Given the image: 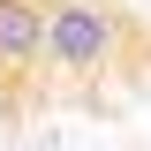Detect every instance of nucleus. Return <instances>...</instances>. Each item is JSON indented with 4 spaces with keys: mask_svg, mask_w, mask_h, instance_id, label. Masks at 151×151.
Here are the masks:
<instances>
[{
    "mask_svg": "<svg viewBox=\"0 0 151 151\" xmlns=\"http://www.w3.org/2000/svg\"><path fill=\"white\" fill-rule=\"evenodd\" d=\"M45 68V0H0V76Z\"/></svg>",
    "mask_w": 151,
    "mask_h": 151,
    "instance_id": "nucleus-2",
    "label": "nucleus"
},
{
    "mask_svg": "<svg viewBox=\"0 0 151 151\" xmlns=\"http://www.w3.org/2000/svg\"><path fill=\"white\" fill-rule=\"evenodd\" d=\"M129 45V15L113 0H45V68L53 76H106Z\"/></svg>",
    "mask_w": 151,
    "mask_h": 151,
    "instance_id": "nucleus-1",
    "label": "nucleus"
}]
</instances>
